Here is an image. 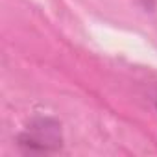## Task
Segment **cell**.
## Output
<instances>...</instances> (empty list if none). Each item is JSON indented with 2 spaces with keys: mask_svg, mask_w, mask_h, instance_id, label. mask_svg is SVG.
<instances>
[{
  "mask_svg": "<svg viewBox=\"0 0 157 157\" xmlns=\"http://www.w3.org/2000/svg\"><path fill=\"white\" fill-rule=\"evenodd\" d=\"M21 146H26L28 150L37 151H48L61 146V135L59 126L48 118H41L33 122L22 135H21Z\"/></svg>",
  "mask_w": 157,
  "mask_h": 157,
  "instance_id": "1",
  "label": "cell"
},
{
  "mask_svg": "<svg viewBox=\"0 0 157 157\" xmlns=\"http://www.w3.org/2000/svg\"><path fill=\"white\" fill-rule=\"evenodd\" d=\"M155 105H157V100H155Z\"/></svg>",
  "mask_w": 157,
  "mask_h": 157,
  "instance_id": "2",
  "label": "cell"
}]
</instances>
